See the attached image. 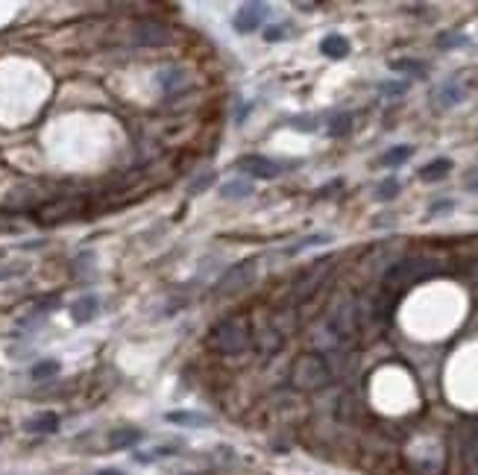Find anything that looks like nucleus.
<instances>
[{"mask_svg":"<svg viewBox=\"0 0 478 475\" xmlns=\"http://www.w3.org/2000/svg\"><path fill=\"white\" fill-rule=\"evenodd\" d=\"M97 475H124V472H120V469H100Z\"/></svg>","mask_w":478,"mask_h":475,"instance_id":"cd10ccee","label":"nucleus"},{"mask_svg":"<svg viewBox=\"0 0 478 475\" xmlns=\"http://www.w3.org/2000/svg\"><path fill=\"white\" fill-rule=\"evenodd\" d=\"M461 100H463V91L458 89V85L455 82H449V85H443V89H440L437 91V103L440 106H455V103H461Z\"/></svg>","mask_w":478,"mask_h":475,"instance_id":"6ab92c4d","label":"nucleus"},{"mask_svg":"<svg viewBox=\"0 0 478 475\" xmlns=\"http://www.w3.org/2000/svg\"><path fill=\"white\" fill-rule=\"evenodd\" d=\"M167 422H174V426H185V429H203V426H212V417L200 414V411H170L165 414Z\"/></svg>","mask_w":478,"mask_h":475,"instance_id":"1a4fd4ad","label":"nucleus"},{"mask_svg":"<svg viewBox=\"0 0 478 475\" xmlns=\"http://www.w3.org/2000/svg\"><path fill=\"white\" fill-rule=\"evenodd\" d=\"M220 194H223L226 199H243V197L252 194V185H250V179H232L220 188Z\"/></svg>","mask_w":478,"mask_h":475,"instance_id":"dca6fc26","label":"nucleus"},{"mask_svg":"<svg viewBox=\"0 0 478 475\" xmlns=\"http://www.w3.org/2000/svg\"><path fill=\"white\" fill-rule=\"evenodd\" d=\"M408 91V82L399 80V82H382V94L387 97H396V94H405Z\"/></svg>","mask_w":478,"mask_h":475,"instance_id":"b1692460","label":"nucleus"},{"mask_svg":"<svg viewBox=\"0 0 478 475\" xmlns=\"http://www.w3.org/2000/svg\"><path fill=\"white\" fill-rule=\"evenodd\" d=\"M264 35H267V42H282V39H285V30H282V27H270Z\"/></svg>","mask_w":478,"mask_h":475,"instance_id":"a878e982","label":"nucleus"},{"mask_svg":"<svg viewBox=\"0 0 478 475\" xmlns=\"http://www.w3.org/2000/svg\"><path fill=\"white\" fill-rule=\"evenodd\" d=\"M396 194H399V182H396V179H385V182L376 188V197L382 199V203H387V199H394Z\"/></svg>","mask_w":478,"mask_h":475,"instance_id":"4be33fe9","label":"nucleus"},{"mask_svg":"<svg viewBox=\"0 0 478 475\" xmlns=\"http://www.w3.org/2000/svg\"><path fill=\"white\" fill-rule=\"evenodd\" d=\"M59 361H53V358H44V361H39V364H35L33 370H30V379L33 382H44V379H53L56 373H59Z\"/></svg>","mask_w":478,"mask_h":475,"instance_id":"f3484780","label":"nucleus"},{"mask_svg":"<svg viewBox=\"0 0 478 475\" xmlns=\"http://www.w3.org/2000/svg\"><path fill=\"white\" fill-rule=\"evenodd\" d=\"M352 127V115H347V111H338V115L329 120V135H347Z\"/></svg>","mask_w":478,"mask_h":475,"instance_id":"aec40b11","label":"nucleus"},{"mask_svg":"<svg viewBox=\"0 0 478 475\" xmlns=\"http://www.w3.org/2000/svg\"><path fill=\"white\" fill-rule=\"evenodd\" d=\"M414 156V147L408 144H399V147H390L387 153L382 156V165L385 168H399V165H405V161Z\"/></svg>","mask_w":478,"mask_h":475,"instance_id":"2eb2a0df","label":"nucleus"},{"mask_svg":"<svg viewBox=\"0 0 478 475\" xmlns=\"http://www.w3.org/2000/svg\"><path fill=\"white\" fill-rule=\"evenodd\" d=\"M132 42L141 47H165L174 42V30L162 21H138L132 30Z\"/></svg>","mask_w":478,"mask_h":475,"instance_id":"39448f33","label":"nucleus"},{"mask_svg":"<svg viewBox=\"0 0 478 475\" xmlns=\"http://www.w3.org/2000/svg\"><path fill=\"white\" fill-rule=\"evenodd\" d=\"M332 373H329L326 361L317 355V352H305L293 361L291 367V382L300 387V391H320V387L329 384Z\"/></svg>","mask_w":478,"mask_h":475,"instance_id":"7ed1b4c3","label":"nucleus"},{"mask_svg":"<svg viewBox=\"0 0 478 475\" xmlns=\"http://www.w3.org/2000/svg\"><path fill=\"white\" fill-rule=\"evenodd\" d=\"M320 53L329 56V59H347L349 56V42L343 39V35H326L320 42Z\"/></svg>","mask_w":478,"mask_h":475,"instance_id":"f8f14e48","label":"nucleus"},{"mask_svg":"<svg viewBox=\"0 0 478 475\" xmlns=\"http://www.w3.org/2000/svg\"><path fill=\"white\" fill-rule=\"evenodd\" d=\"M452 211V199H440V206H432V215H446Z\"/></svg>","mask_w":478,"mask_h":475,"instance_id":"bb28decb","label":"nucleus"},{"mask_svg":"<svg viewBox=\"0 0 478 475\" xmlns=\"http://www.w3.org/2000/svg\"><path fill=\"white\" fill-rule=\"evenodd\" d=\"M18 270H24V267H21V265H0V282L18 276Z\"/></svg>","mask_w":478,"mask_h":475,"instance_id":"393cba45","label":"nucleus"},{"mask_svg":"<svg viewBox=\"0 0 478 475\" xmlns=\"http://www.w3.org/2000/svg\"><path fill=\"white\" fill-rule=\"evenodd\" d=\"M252 279H255V261H252V258H250V261H238L235 267H229L223 276L217 279L214 294H217V296L235 294V291H241V287H247Z\"/></svg>","mask_w":478,"mask_h":475,"instance_id":"20e7f679","label":"nucleus"},{"mask_svg":"<svg viewBox=\"0 0 478 475\" xmlns=\"http://www.w3.org/2000/svg\"><path fill=\"white\" fill-rule=\"evenodd\" d=\"M252 343V334H250V323L243 317H229V320H220L217 326L208 332V346L220 355H238L243 352Z\"/></svg>","mask_w":478,"mask_h":475,"instance_id":"f03ea898","label":"nucleus"},{"mask_svg":"<svg viewBox=\"0 0 478 475\" xmlns=\"http://www.w3.org/2000/svg\"><path fill=\"white\" fill-rule=\"evenodd\" d=\"M449 170H452V161H449V159H434V161H428V165L420 170V179L437 182V179H443Z\"/></svg>","mask_w":478,"mask_h":475,"instance_id":"4468645a","label":"nucleus"},{"mask_svg":"<svg viewBox=\"0 0 478 475\" xmlns=\"http://www.w3.org/2000/svg\"><path fill=\"white\" fill-rule=\"evenodd\" d=\"M97 311H100V299L97 296H80L77 303L71 305V317L73 323H89L97 317Z\"/></svg>","mask_w":478,"mask_h":475,"instance_id":"9b49d317","label":"nucleus"},{"mask_svg":"<svg viewBox=\"0 0 478 475\" xmlns=\"http://www.w3.org/2000/svg\"><path fill=\"white\" fill-rule=\"evenodd\" d=\"M390 68L402 71V73H411V77H425V68L414 59H396V62H390Z\"/></svg>","mask_w":478,"mask_h":475,"instance_id":"412c9836","label":"nucleus"},{"mask_svg":"<svg viewBox=\"0 0 478 475\" xmlns=\"http://www.w3.org/2000/svg\"><path fill=\"white\" fill-rule=\"evenodd\" d=\"M24 431H30V434H53V431H59V414H53V411L35 414V417H30L27 422H24Z\"/></svg>","mask_w":478,"mask_h":475,"instance_id":"9d476101","label":"nucleus"},{"mask_svg":"<svg viewBox=\"0 0 478 475\" xmlns=\"http://www.w3.org/2000/svg\"><path fill=\"white\" fill-rule=\"evenodd\" d=\"M443 50H452V47H463L467 44V35H461V33H446V35H440V42H437Z\"/></svg>","mask_w":478,"mask_h":475,"instance_id":"5701e85b","label":"nucleus"},{"mask_svg":"<svg viewBox=\"0 0 478 475\" xmlns=\"http://www.w3.org/2000/svg\"><path fill=\"white\" fill-rule=\"evenodd\" d=\"M264 18H267V6L264 3H243L241 9H238V15H235V30L241 33V35H247V33H255L264 24Z\"/></svg>","mask_w":478,"mask_h":475,"instance_id":"0eeeda50","label":"nucleus"},{"mask_svg":"<svg viewBox=\"0 0 478 475\" xmlns=\"http://www.w3.org/2000/svg\"><path fill=\"white\" fill-rule=\"evenodd\" d=\"M141 429H132V426H127V429H115L112 434H109V446L112 449H129V446H136L138 440H141Z\"/></svg>","mask_w":478,"mask_h":475,"instance_id":"ddd939ff","label":"nucleus"},{"mask_svg":"<svg viewBox=\"0 0 478 475\" xmlns=\"http://www.w3.org/2000/svg\"><path fill=\"white\" fill-rule=\"evenodd\" d=\"M80 211H82L80 199H53V203H44V206L35 208V220L44 223V226H53V223L77 217Z\"/></svg>","mask_w":478,"mask_h":475,"instance_id":"423d86ee","label":"nucleus"},{"mask_svg":"<svg viewBox=\"0 0 478 475\" xmlns=\"http://www.w3.org/2000/svg\"><path fill=\"white\" fill-rule=\"evenodd\" d=\"M238 168L243 173H250V179H276L279 170H282L276 161L267 159V156H247V159L238 161Z\"/></svg>","mask_w":478,"mask_h":475,"instance_id":"6e6552de","label":"nucleus"},{"mask_svg":"<svg viewBox=\"0 0 478 475\" xmlns=\"http://www.w3.org/2000/svg\"><path fill=\"white\" fill-rule=\"evenodd\" d=\"M443 270V265L434 258H405V261H399V265H394L387 273H385V287L387 291H405V287L411 285H420L425 279H432L437 276V273Z\"/></svg>","mask_w":478,"mask_h":475,"instance_id":"f257e3e1","label":"nucleus"},{"mask_svg":"<svg viewBox=\"0 0 478 475\" xmlns=\"http://www.w3.org/2000/svg\"><path fill=\"white\" fill-rule=\"evenodd\" d=\"M323 244H332V235H309V238H302V241L291 244V247L285 249V256H297V253H302V249H309V247H323Z\"/></svg>","mask_w":478,"mask_h":475,"instance_id":"a211bd4d","label":"nucleus"},{"mask_svg":"<svg viewBox=\"0 0 478 475\" xmlns=\"http://www.w3.org/2000/svg\"><path fill=\"white\" fill-rule=\"evenodd\" d=\"M3 431H6V429H3V426H0V437H3Z\"/></svg>","mask_w":478,"mask_h":475,"instance_id":"c85d7f7f","label":"nucleus"}]
</instances>
